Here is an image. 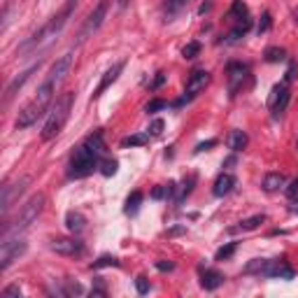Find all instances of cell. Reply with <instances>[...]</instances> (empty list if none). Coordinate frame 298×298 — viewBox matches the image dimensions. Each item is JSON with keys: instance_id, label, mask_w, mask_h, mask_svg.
Here are the masks:
<instances>
[{"instance_id": "cell-36", "label": "cell", "mask_w": 298, "mask_h": 298, "mask_svg": "<svg viewBox=\"0 0 298 298\" xmlns=\"http://www.w3.org/2000/svg\"><path fill=\"white\" fill-rule=\"evenodd\" d=\"M135 289H138V293H140V296L149 293V280H147L145 275H140V277L135 280Z\"/></svg>"}, {"instance_id": "cell-13", "label": "cell", "mask_w": 298, "mask_h": 298, "mask_svg": "<svg viewBox=\"0 0 298 298\" xmlns=\"http://www.w3.org/2000/svg\"><path fill=\"white\" fill-rule=\"evenodd\" d=\"M226 75H228V91L237 93L240 89H243L245 79L250 77V68L243 66V63H228V68H226Z\"/></svg>"}, {"instance_id": "cell-11", "label": "cell", "mask_w": 298, "mask_h": 298, "mask_svg": "<svg viewBox=\"0 0 298 298\" xmlns=\"http://www.w3.org/2000/svg\"><path fill=\"white\" fill-rule=\"evenodd\" d=\"M289 98H291V91H289L286 82L275 84L273 91H270V98H268V107H270V112H273L275 116H280L282 112L286 110V105H289Z\"/></svg>"}, {"instance_id": "cell-22", "label": "cell", "mask_w": 298, "mask_h": 298, "mask_svg": "<svg viewBox=\"0 0 298 298\" xmlns=\"http://www.w3.org/2000/svg\"><path fill=\"white\" fill-rule=\"evenodd\" d=\"M189 0H165L163 3V12L165 17H168V21H170L172 17H177V14H182L184 10H187Z\"/></svg>"}, {"instance_id": "cell-17", "label": "cell", "mask_w": 298, "mask_h": 298, "mask_svg": "<svg viewBox=\"0 0 298 298\" xmlns=\"http://www.w3.org/2000/svg\"><path fill=\"white\" fill-rule=\"evenodd\" d=\"M224 284V275L219 270H212V268H201V286L205 291H214Z\"/></svg>"}, {"instance_id": "cell-19", "label": "cell", "mask_w": 298, "mask_h": 298, "mask_svg": "<svg viewBox=\"0 0 298 298\" xmlns=\"http://www.w3.org/2000/svg\"><path fill=\"white\" fill-rule=\"evenodd\" d=\"M247 142H250V138H247V133H245V131H240V128L231 131V133H228V138H226V147H228L231 152H243L245 147H247Z\"/></svg>"}, {"instance_id": "cell-26", "label": "cell", "mask_w": 298, "mask_h": 298, "mask_svg": "<svg viewBox=\"0 0 298 298\" xmlns=\"http://www.w3.org/2000/svg\"><path fill=\"white\" fill-rule=\"evenodd\" d=\"M140 203H142V191H133V194L126 198V214H135L140 210Z\"/></svg>"}, {"instance_id": "cell-27", "label": "cell", "mask_w": 298, "mask_h": 298, "mask_svg": "<svg viewBox=\"0 0 298 298\" xmlns=\"http://www.w3.org/2000/svg\"><path fill=\"white\" fill-rule=\"evenodd\" d=\"M266 261H268V259H252V261L243 268V273H245V275H261V270H263V266H266Z\"/></svg>"}, {"instance_id": "cell-7", "label": "cell", "mask_w": 298, "mask_h": 298, "mask_svg": "<svg viewBox=\"0 0 298 298\" xmlns=\"http://www.w3.org/2000/svg\"><path fill=\"white\" fill-rule=\"evenodd\" d=\"M210 84V73H207L205 68H194L191 73H189L187 77V86H184V103L187 100H191V98H196L201 91H205V86Z\"/></svg>"}, {"instance_id": "cell-39", "label": "cell", "mask_w": 298, "mask_h": 298, "mask_svg": "<svg viewBox=\"0 0 298 298\" xmlns=\"http://www.w3.org/2000/svg\"><path fill=\"white\" fill-rule=\"evenodd\" d=\"M154 198V201H163V198H168V187H154L152 189V194H149Z\"/></svg>"}, {"instance_id": "cell-43", "label": "cell", "mask_w": 298, "mask_h": 298, "mask_svg": "<svg viewBox=\"0 0 298 298\" xmlns=\"http://www.w3.org/2000/svg\"><path fill=\"white\" fill-rule=\"evenodd\" d=\"M163 82H165V73H156V77L152 82V91H156L158 86H163Z\"/></svg>"}, {"instance_id": "cell-6", "label": "cell", "mask_w": 298, "mask_h": 298, "mask_svg": "<svg viewBox=\"0 0 298 298\" xmlns=\"http://www.w3.org/2000/svg\"><path fill=\"white\" fill-rule=\"evenodd\" d=\"M107 7H110V3L107 0H100L96 7H93V12L86 17V21H84V26L79 28V33H77V44H82V42H86L89 37L93 35V33L103 26V21H105V17H107Z\"/></svg>"}, {"instance_id": "cell-40", "label": "cell", "mask_w": 298, "mask_h": 298, "mask_svg": "<svg viewBox=\"0 0 298 298\" xmlns=\"http://www.w3.org/2000/svg\"><path fill=\"white\" fill-rule=\"evenodd\" d=\"M163 128H165L163 119H154V122L149 124V135H161L163 133Z\"/></svg>"}, {"instance_id": "cell-35", "label": "cell", "mask_w": 298, "mask_h": 298, "mask_svg": "<svg viewBox=\"0 0 298 298\" xmlns=\"http://www.w3.org/2000/svg\"><path fill=\"white\" fill-rule=\"evenodd\" d=\"M270 26H273V19H270V14L263 12L261 21H259V26H256V31H259V35H263V33L270 31Z\"/></svg>"}, {"instance_id": "cell-21", "label": "cell", "mask_w": 298, "mask_h": 298, "mask_svg": "<svg viewBox=\"0 0 298 298\" xmlns=\"http://www.w3.org/2000/svg\"><path fill=\"white\" fill-rule=\"evenodd\" d=\"M282 187H284V175L282 172H268L263 177V191H268V194H273V191H277Z\"/></svg>"}, {"instance_id": "cell-3", "label": "cell", "mask_w": 298, "mask_h": 298, "mask_svg": "<svg viewBox=\"0 0 298 298\" xmlns=\"http://www.w3.org/2000/svg\"><path fill=\"white\" fill-rule=\"evenodd\" d=\"M75 3H77V0H68V5L63 7V12H58L56 17H51V19L47 21V24H44L42 28H40V31H37V33H33V35L28 37V40H26V42L17 49L19 54H26V51H31V49H35L37 44H42L44 40H49V37H56V35H58V33H61V28L68 24V17L73 14Z\"/></svg>"}, {"instance_id": "cell-10", "label": "cell", "mask_w": 298, "mask_h": 298, "mask_svg": "<svg viewBox=\"0 0 298 298\" xmlns=\"http://www.w3.org/2000/svg\"><path fill=\"white\" fill-rule=\"evenodd\" d=\"M293 268L284 259H268L259 277H277V280H293Z\"/></svg>"}, {"instance_id": "cell-12", "label": "cell", "mask_w": 298, "mask_h": 298, "mask_svg": "<svg viewBox=\"0 0 298 298\" xmlns=\"http://www.w3.org/2000/svg\"><path fill=\"white\" fill-rule=\"evenodd\" d=\"M49 250L61 256H79L84 252V245L79 243V240H75V237H54L49 243Z\"/></svg>"}, {"instance_id": "cell-18", "label": "cell", "mask_w": 298, "mask_h": 298, "mask_svg": "<svg viewBox=\"0 0 298 298\" xmlns=\"http://www.w3.org/2000/svg\"><path fill=\"white\" fill-rule=\"evenodd\" d=\"M235 177L231 175V172H221L217 180H214V187H212V194L217 196V198H224V196H228L235 189Z\"/></svg>"}, {"instance_id": "cell-47", "label": "cell", "mask_w": 298, "mask_h": 298, "mask_svg": "<svg viewBox=\"0 0 298 298\" xmlns=\"http://www.w3.org/2000/svg\"><path fill=\"white\" fill-rule=\"evenodd\" d=\"M187 228H172V231H168V235H180V233H184Z\"/></svg>"}, {"instance_id": "cell-23", "label": "cell", "mask_w": 298, "mask_h": 298, "mask_svg": "<svg viewBox=\"0 0 298 298\" xmlns=\"http://www.w3.org/2000/svg\"><path fill=\"white\" fill-rule=\"evenodd\" d=\"M263 58H266L268 63H282V61H286V51L282 47H268Z\"/></svg>"}, {"instance_id": "cell-25", "label": "cell", "mask_w": 298, "mask_h": 298, "mask_svg": "<svg viewBox=\"0 0 298 298\" xmlns=\"http://www.w3.org/2000/svg\"><path fill=\"white\" fill-rule=\"evenodd\" d=\"M149 142V133H135L122 140V147H142Z\"/></svg>"}, {"instance_id": "cell-42", "label": "cell", "mask_w": 298, "mask_h": 298, "mask_svg": "<svg viewBox=\"0 0 298 298\" xmlns=\"http://www.w3.org/2000/svg\"><path fill=\"white\" fill-rule=\"evenodd\" d=\"M284 191H286V196H289V198H296V196H298V177L284 189Z\"/></svg>"}, {"instance_id": "cell-45", "label": "cell", "mask_w": 298, "mask_h": 298, "mask_svg": "<svg viewBox=\"0 0 298 298\" xmlns=\"http://www.w3.org/2000/svg\"><path fill=\"white\" fill-rule=\"evenodd\" d=\"M156 268L158 270H172V268H175V263H170V261H156Z\"/></svg>"}, {"instance_id": "cell-41", "label": "cell", "mask_w": 298, "mask_h": 298, "mask_svg": "<svg viewBox=\"0 0 298 298\" xmlns=\"http://www.w3.org/2000/svg\"><path fill=\"white\" fill-rule=\"evenodd\" d=\"M3 296H21V286L19 284H10V286H5V289H3Z\"/></svg>"}, {"instance_id": "cell-48", "label": "cell", "mask_w": 298, "mask_h": 298, "mask_svg": "<svg viewBox=\"0 0 298 298\" xmlns=\"http://www.w3.org/2000/svg\"><path fill=\"white\" fill-rule=\"evenodd\" d=\"M293 19H296V21H298V7H296V10H293Z\"/></svg>"}, {"instance_id": "cell-2", "label": "cell", "mask_w": 298, "mask_h": 298, "mask_svg": "<svg viewBox=\"0 0 298 298\" xmlns=\"http://www.w3.org/2000/svg\"><path fill=\"white\" fill-rule=\"evenodd\" d=\"M54 93H56V84H54V82H49V79H44L42 86L37 89V96L33 98L28 105H24V107L19 110L17 122H14V128L24 131V128L33 126V124H35L37 119L44 114V112L51 110V103H54Z\"/></svg>"}, {"instance_id": "cell-16", "label": "cell", "mask_w": 298, "mask_h": 298, "mask_svg": "<svg viewBox=\"0 0 298 298\" xmlns=\"http://www.w3.org/2000/svg\"><path fill=\"white\" fill-rule=\"evenodd\" d=\"M126 68V63L124 61H119V63H114V66L107 70V73L103 75V79H100V84H98V89L93 91V98H98V96H103L105 93V89H110L112 84H114L116 79H119V75H122V70Z\"/></svg>"}, {"instance_id": "cell-32", "label": "cell", "mask_w": 298, "mask_h": 298, "mask_svg": "<svg viewBox=\"0 0 298 298\" xmlns=\"http://www.w3.org/2000/svg\"><path fill=\"white\" fill-rule=\"evenodd\" d=\"M231 17L235 19V21H240V19L247 17V5H245L243 0H233V5H231Z\"/></svg>"}, {"instance_id": "cell-46", "label": "cell", "mask_w": 298, "mask_h": 298, "mask_svg": "<svg viewBox=\"0 0 298 298\" xmlns=\"http://www.w3.org/2000/svg\"><path fill=\"white\" fill-rule=\"evenodd\" d=\"M210 7H212V3H203V5H201V10H198V12H201V14H205L207 10H210Z\"/></svg>"}, {"instance_id": "cell-33", "label": "cell", "mask_w": 298, "mask_h": 298, "mask_svg": "<svg viewBox=\"0 0 298 298\" xmlns=\"http://www.w3.org/2000/svg\"><path fill=\"white\" fill-rule=\"evenodd\" d=\"M168 107V100H163V98H154V100H149V103L145 105V112L147 114H154V112H161Z\"/></svg>"}, {"instance_id": "cell-14", "label": "cell", "mask_w": 298, "mask_h": 298, "mask_svg": "<svg viewBox=\"0 0 298 298\" xmlns=\"http://www.w3.org/2000/svg\"><path fill=\"white\" fill-rule=\"evenodd\" d=\"M73 63H75V56H73V54H63L61 58H58V61L51 66V70H49L47 79H49V82H54V84H61L63 79H66V75L70 73Z\"/></svg>"}, {"instance_id": "cell-20", "label": "cell", "mask_w": 298, "mask_h": 298, "mask_svg": "<svg viewBox=\"0 0 298 298\" xmlns=\"http://www.w3.org/2000/svg\"><path fill=\"white\" fill-rule=\"evenodd\" d=\"M66 226L70 233H82L86 228V217L82 212H77V210H70L66 214Z\"/></svg>"}, {"instance_id": "cell-4", "label": "cell", "mask_w": 298, "mask_h": 298, "mask_svg": "<svg viewBox=\"0 0 298 298\" xmlns=\"http://www.w3.org/2000/svg\"><path fill=\"white\" fill-rule=\"evenodd\" d=\"M73 103H75V93L73 91H68V93H63L61 98H56V103L51 105L47 122H44V126H42V140L44 142L51 140V138H56V135L63 131L68 116H70V110H73Z\"/></svg>"}, {"instance_id": "cell-37", "label": "cell", "mask_w": 298, "mask_h": 298, "mask_svg": "<svg viewBox=\"0 0 298 298\" xmlns=\"http://www.w3.org/2000/svg\"><path fill=\"white\" fill-rule=\"evenodd\" d=\"M296 77H298V63L291 61V63H289V68H286V73H284V82H286V84H291Z\"/></svg>"}, {"instance_id": "cell-44", "label": "cell", "mask_w": 298, "mask_h": 298, "mask_svg": "<svg viewBox=\"0 0 298 298\" xmlns=\"http://www.w3.org/2000/svg\"><path fill=\"white\" fill-rule=\"evenodd\" d=\"M214 145H217V140H207V142H201V145L196 147V154L205 152V149H210V147H214Z\"/></svg>"}, {"instance_id": "cell-28", "label": "cell", "mask_w": 298, "mask_h": 298, "mask_svg": "<svg viewBox=\"0 0 298 298\" xmlns=\"http://www.w3.org/2000/svg\"><path fill=\"white\" fill-rule=\"evenodd\" d=\"M235 250H237V243H226L224 247L217 250V256H214V259H217V261H226V259H231V256L235 254Z\"/></svg>"}, {"instance_id": "cell-29", "label": "cell", "mask_w": 298, "mask_h": 298, "mask_svg": "<svg viewBox=\"0 0 298 298\" xmlns=\"http://www.w3.org/2000/svg\"><path fill=\"white\" fill-rule=\"evenodd\" d=\"M93 270H98V268H119V259L116 256H100L98 261L91 263Z\"/></svg>"}, {"instance_id": "cell-34", "label": "cell", "mask_w": 298, "mask_h": 298, "mask_svg": "<svg viewBox=\"0 0 298 298\" xmlns=\"http://www.w3.org/2000/svg\"><path fill=\"white\" fill-rule=\"evenodd\" d=\"M201 49H203L201 42H189L187 47L182 49V56H184V58H196V56L201 54Z\"/></svg>"}, {"instance_id": "cell-31", "label": "cell", "mask_w": 298, "mask_h": 298, "mask_svg": "<svg viewBox=\"0 0 298 298\" xmlns=\"http://www.w3.org/2000/svg\"><path fill=\"white\" fill-rule=\"evenodd\" d=\"M98 168H100V172H103L105 177H112V175L116 172V168H119V163H116L114 158H103Z\"/></svg>"}, {"instance_id": "cell-49", "label": "cell", "mask_w": 298, "mask_h": 298, "mask_svg": "<svg viewBox=\"0 0 298 298\" xmlns=\"http://www.w3.org/2000/svg\"><path fill=\"white\" fill-rule=\"evenodd\" d=\"M119 5H128V0H119Z\"/></svg>"}, {"instance_id": "cell-38", "label": "cell", "mask_w": 298, "mask_h": 298, "mask_svg": "<svg viewBox=\"0 0 298 298\" xmlns=\"http://www.w3.org/2000/svg\"><path fill=\"white\" fill-rule=\"evenodd\" d=\"M93 296H107V289H105V282H103V277H96L93 280Z\"/></svg>"}, {"instance_id": "cell-24", "label": "cell", "mask_w": 298, "mask_h": 298, "mask_svg": "<svg viewBox=\"0 0 298 298\" xmlns=\"http://www.w3.org/2000/svg\"><path fill=\"white\" fill-rule=\"evenodd\" d=\"M263 221H266V214H254V217H250V219H243V221H240L237 231H254V228H259Z\"/></svg>"}, {"instance_id": "cell-5", "label": "cell", "mask_w": 298, "mask_h": 298, "mask_svg": "<svg viewBox=\"0 0 298 298\" xmlns=\"http://www.w3.org/2000/svg\"><path fill=\"white\" fill-rule=\"evenodd\" d=\"M44 201H47L44 194H35L33 198H28V203L21 207V212H19V217L14 219V224L3 228V240H5L10 233H19V231H24V228H28V226L40 217V212L44 210Z\"/></svg>"}, {"instance_id": "cell-1", "label": "cell", "mask_w": 298, "mask_h": 298, "mask_svg": "<svg viewBox=\"0 0 298 298\" xmlns=\"http://www.w3.org/2000/svg\"><path fill=\"white\" fill-rule=\"evenodd\" d=\"M105 152V140L100 131H93L91 135H86L82 145L75 147L70 163H68V177L70 180H84L89 177L98 165H100V154Z\"/></svg>"}, {"instance_id": "cell-30", "label": "cell", "mask_w": 298, "mask_h": 298, "mask_svg": "<svg viewBox=\"0 0 298 298\" xmlns=\"http://www.w3.org/2000/svg\"><path fill=\"white\" fill-rule=\"evenodd\" d=\"M194 184H196V175H189L184 177V182H182V189H180V196H177V203L182 201V198H187L191 191H194Z\"/></svg>"}, {"instance_id": "cell-9", "label": "cell", "mask_w": 298, "mask_h": 298, "mask_svg": "<svg viewBox=\"0 0 298 298\" xmlns=\"http://www.w3.org/2000/svg\"><path fill=\"white\" fill-rule=\"evenodd\" d=\"M28 184H31V177H19L17 182H7L5 187H3V201H0V210H3V214L12 207L14 198H19V196L24 194Z\"/></svg>"}, {"instance_id": "cell-15", "label": "cell", "mask_w": 298, "mask_h": 298, "mask_svg": "<svg viewBox=\"0 0 298 298\" xmlns=\"http://www.w3.org/2000/svg\"><path fill=\"white\" fill-rule=\"evenodd\" d=\"M37 68H40V63H37V66H31L28 70H24V73L19 75V77H14L12 82L7 84V89H5V103H10V100H12V98L17 96L19 91H21V86H24L26 82L31 79V75H33V73H37Z\"/></svg>"}, {"instance_id": "cell-8", "label": "cell", "mask_w": 298, "mask_h": 298, "mask_svg": "<svg viewBox=\"0 0 298 298\" xmlns=\"http://www.w3.org/2000/svg\"><path fill=\"white\" fill-rule=\"evenodd\" d=\"M24 252H26V240H21V237L3 240V247H0V270H7L14 263V259H19Z\"/></svg>"}]
</instances>
